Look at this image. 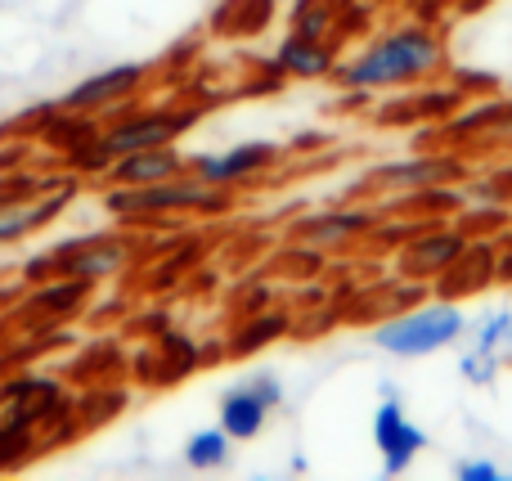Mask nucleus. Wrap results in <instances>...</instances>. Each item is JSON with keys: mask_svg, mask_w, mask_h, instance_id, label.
I'll return each mask as SVG.
<instances>
[{"mask_svg": "<svg viewBox=\"0 0 512 481\" xmlns=\"http://www.w3.org/2000/svg\"><path fill=\"white\" fill-rule=\"evenodd\" d=\"M63 203H68V189H59V194H41L32 198V203H0V243H14L23 239V234L41 230V225H50L54 216L63 212Z\"/></svg>", "mask_w": 512, "mask_h": 481, "instance_id": "f8f14e48", "label": "nucleus"}, {"mask_svg": "<svg viewBox=\"0 0 512 481\" xmlns=\"http://www.w3.org/2000/svg\"><path fill=\"white\" fill-rule=\"evenodd\" d=\"M243 383L252 387L256 396H261L265 405H270V410H279V401H283V383L274 374H252V378H243Z\"/></svg>", "mask_w": 512, "mask_h": 481, "instance_id": "6ab92c4d", "label": "nucleus"}, {"mask_svg": "<svg viewBox=\"0 0 512 481\" xmlns=\"http://www.w3.org/2000/svg\"><path fill=\"white\" fill-rule=\"evenodd\" d=\"M373 441H378V450H382V477H400L423 455L427 432L418 428V423H409L405 405L387 396V401L378 405V414H373Z\"/></svg>", "mask_w": 512, "mask_h": 481, "instance_id": "423d86ee", "label": "nucleus"}, {"mask_svg": "<svg viewBox=\"0 0 512 481\" xmlns=\"http://www.w3.org/2000/svg\"><path fill=\"white\" fill-rule=\"evenodd\" d=\"M279 153L283 149L270 140H248V144H234V149H225V153H198V158H189V171H194L203 185L230 189V185H239V180L256 176V171L274 167Z\"/></svg>", "mask_w": 512, "mask_h": 481, "instance_id": "0eeeda50", "label": "nucleus"}, {"mask_svg": "<svg viewBox=\"0 0 512 481\" xmlns=\"http://www.w3.org/2000/svg\"><path fill=\"white\" fill-rule=\"evenodd\" d=\"M504 338H512V311H495L486 324H481V338H477V351L495 356L504 347Z\"/></svg>", "mask_w": 512, "mask_h": 481, "instance_id": "a211bd4d", "label": "nucleus"}, {"mask_svg": "<svg viewBox=\"0 0 512 481\" xmlns=\"http://www.w3.org/2000/svg\"><path fill=\"white\" fill-rule=\"evenodd\" d=\"M274 68L283 77H328L337 68V45L324 36H301L292 32L288 41L274 50Z\"/></svg>", "mask_w": 512, "mask_h": 481, "instance_id": "9b49d317", "label": "nucleus"}, {"mask_svg": "<svg viewBox=\"0 0 512 481\" xmlns=\"http://www.w3.org/2000/svg\"><path fill=\"white\" fill-rule=\"evenodd\" d=\"M463 324L468 320H463V311L454 302H432V306H423V311H409V315H396V320L378 324L373 342L400 360H414V356H432V351L459 342Z\"/></svg>", "mask_w": 512, "mask_h": 481, "instance_id": "7ed1b4c3", "label": "nucleus"}, {"mask_svg": "<svg viewBox=\"0 0 512 481\" xmlns=\"http://www.w3.org/2000/svg\"><path fill=\"white\" fill-rule=\"evenodd\" d=\"M131 257V243L117 239V234H81V239H68L63 248H54L45 261H32V275H68V279H104L117 275Z\"/></svg>", "mask_w": 512, "mask_h": 481, "instance_id": "39448f33", "label": "nucleus"}, {"mask_svg": "<svg viewBox=\"0 0 512 481\" xmlns=\"http://www.w3.org/2000/svg\"><path fill=\"white\" fill-rule=\"evenodd\" d=\"M265 419H270V405H265L248 383L230 387V392L221 396V428L230 432V441H252V437H261Z\"/></svg>", "mask_w": 512, "mask_h": 481, "instance_id": "ddd939ff", "label": "nucleus"}, {"mask_svg": "<svg viewBox=\"0 0 512 481\" xmlns=\"http://www.w3.org/2000/svg\"><path fill=\"white\" fill-rule=\"evenodd\" d=\"M499 126H504V131H512V108H504V113H499Z\"/></svg>", "mask_w": 512, "mask_h": 481, "instance_id": "4be33fe9", "label": "nucleus"}, {"mask_svg": "<svg viewBox=\"0 0 512 481\" xmlns=\"http://www.w3.org/2000/svg\"><path fill=\"white\" fill-rule=\"evenodd\" d=\"M185 464L194 473H212V468L230 464V432L225 428H203L185 441Z\"/></svg>", "mask_w": 512, "mask_h": 481, "instance_id": "dca6fc26", "label": "nucleus"}, {"mask_svg": "<svg viewBox=\"0 0 512 481\" xmlns=\"http://www.w3.org/2000/svg\"><path fill=\"white\" fill-rule=\"evenodd\" d=\"M463 378H472V383H486L490 369H495V356H486V351H472V356H463Z\"/></svg>", "mask_w": 512, "mask_h": 481, "instance_id": "412c9836", "label": "nucleus"}, {"mask_svg": "<svg viewBox=\"0 0 512 481\" xmlns=\"http://www.w3.org/2000/svg\"><path fill=\"white\" fill-rule=\"evenodd\" d=\"M445 63V45L432 27L409 23L387 32L382 41H373L369 50H360L351 63L333 68L342 90H378V86H409V81L427 77Z\"/></svg>", "mask_w": 512, "mask_h": 481, "instance_id": "f257e3e1", "label": "nucleus"}, {"mask_svg": "<svg viewBox=\"0 0 512 481\" xmlns=\"http://www.w3.org/2000/svg\"><path fill=\"white\" fill-rule=\"evenodd\" d=\"M369 225H373L369 212H319V216H306V221L292 225V239L328 248V243H342V239H351V234H364Z\"/></svg>", "mask_w": 512, "mask_h": 481, "instance_id": "2eb2a0df", "label": "nucleus"}, {"mask_svg": "<svg viewBox=\"0 0 512 481\" xmlns=\"http://www.w3.org/2000/svg\"><path fill=\"white\" fill-rule=\"evenodd\" d=\"M104 207L117 221H149L171 212H216L225 207V198H216V185H203L194 171H180L158 185H108Z\"/></svg>", "mask_w": 512, "mask_h": 481, "instance_id": "f03ea898", "label": "nucleus"}, {"mask_svg": "<svg viewBox=\"0 0 512 481\" xmlns=\"http://www.w3.org/2000/svg\"><path fill=\"white\" fill-rule=\"evenodd\" d=\"M198 113H176V108H149L140 117H122L117 126L99 131V140L90 144L81 158L90 167H108L113 158L122 153H135V149H158V144H176V135H185L194 126Z\"/></svg>", "mask_w": 512, "mask_h": 481, "instance_id": "20e7f679", "label": "nucleus"}, {"mask_svg": "<svg viewBox=\"0 0 512 481\" xmlns=\"http://www.w3.org/2000/svg\"><path fill=\"white\" fill-rule=\"evenodd\" d=\"M463 248H468V239H463V234L432 230V234H423V239L405 252V270H409V275H441V270H450L454 261L463 257Z\"/></svg>", "mask_w": 512, "mask_h": 481, "instance_id": "4468645a", "label": "nucleus"}, {"mask_svg": "<svg viewBox=\"0 0 512 481\" xmlns=\"http://www.w3.org/2000/svg\"><path fill=\"white\" fill-rule=\"evenodd\" d=\"M144 77H149V68L144 63H117V68H104L95 72V77H86L81 86H72L68 95H63V113H95V108H113L117 99L135 95V90L144 86Z\"/></svg>", "mask_w": 512, "mask_h": 481, "instance_id": "6e6552de", "label": "nucleus"}, {"mask_svg": "<svg viewBox=\"0 0 512 481\" xmlns=\"http://www.w3.org/2000/svg\"><path fill=\"white\" fill-rule=\"evenodd\" d=\"M283 329H288V320H283V315H261V320H252L248 329H239V342H234V351H239V356H248L252 347H265V342H274Z\"/></svg>", "mask_w": 512, "mask_h": 481, "instance_id": "f3484780", "label": "nucleus"}, {"mask_svg": "<svg viewBox=\"0 0 512 481\" xmlns=\"http://www.w3.org/2000/svg\"><path fill=\"white\" fill-rule=\"evenodd\" d=\"M180 171H189V158H180L176 144H158V149H135L113 158L104 167V180L108 185H158Z\"/></svg>", "mask_w": 512, "mask_h": 481, "instance_id": "1a4fd4ad", "label": "nucleus"}, {"mask_svg": "<svg viewBox=\"0 0 512 481\" xmlns=\"http://www.w3.org/2000/svg\"><path fill=\"white\" fill-rule=\"evenodd\" d=\"M454 473H459V481H504V473L495 464H486V459H463Z\"/></svg>", "mask_w": 512, "mask_h": 481, "instance_id": "aec40b11", "label": "nucleus"}, {"mask_svg": "<svg viewBox=\"0 0 512 481\" xmlns=\"http://www.w3.org/2000/svg\"><path fill=\"white\" fill-rule=\"evenodd\" d=\"M459 176V162L454 158H400V162H382L364 176V185L373 189H387V194H409V189H432L441 180Z\"/></svg>", "mask_w": 512, "mask_h": 481, "instance_id": "9d476101", "label": "nucleus"}]
</instances>
